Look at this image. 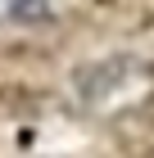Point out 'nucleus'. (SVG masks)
I'll use <instances>...</instances> for the list:
<instances>
[{
	"instance_id": "1",
	"label": "nucleus",
	"mask_w": 154,
	"mask_h": 158,
	"mask_svg": "<svg viewBox=\"0 0 154 158\" xmlns=\"http://www.w3.org/2000/svg\"><path fill=\"white\" fill-rule=\"evenodd\" d=\"M131 73H141V68H136V59H109V63H95V68L77 73V90H82L86 104H104L118 86L131 81Z\"/></svg>"
},
{
	"instance_id": "2",
	"label": "nucleus",
	"mask_w": 154,
	"mask_h": 158,
	"mask_svg": "<svg viewBox=\"0 0 154 158\" xmlns=\"http://www.w3.org/2000/svg\"><path fill=\"white\" fill-rule=\"evenodd\" d=\"M0 14L14 23H50V0H0Z\"/></svg>"
}]
</instances>
